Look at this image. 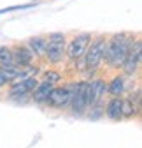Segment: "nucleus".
Listing matches in <instances>:
<instances>
[{
  "label": "nucleus",
  "mask_w": 142,
  "mask_h": 148,
  "mask_svg": "<svg viewBox=\"0 0 142 148\" xmlns=\"http://www.w3.org/2000/svg\"><path fill=\"white\" fill-rule=\"evenodd\" d=\"M65 53V37L63 34H51L46 44V55L51 62H60Z\"/></svg>",
  "instance_id": "3"
},
{
  "label": "nucleus",
  "mask_w": 142,
  "mask_h": 148,
  "mask_svg": "<svg viewBox=\"0 0 142 148\" xmlns=\"http://www.w3.org/2000/svg\"><path fill=\"white\" fill-rule=\"evenodd\" d=\"M28 44H30V48H32L33 53L42 55V53H46V44H47V41L44 39V37H33V39H30Z\"/></svg>",
  "instance_id": "14"
},
{
  "label": "nucleus",
  "mask_w": 142,
  "mask_h": 148,
  "mask_svg": "<svg viewBox=\"0 0 142 148\" xmlns=\"http://www.w3.org/2000/svg\"><path fill=\"white\" fill-rule=\"evenodd\" d=\"M107 116L112 118V120H119L121 118V99L114 97L109 104H107Z\"/></svg>",
  "instance_id": "12"
},
{
  "label": "nucleus",
  "mask_w": 142,
  "mask_h": 148,
  "mask_svg": "<svg viewBox=\"0 0 142 148\" xmlns=\"http://www.w3.org/2000/svg\"><path fill=\"white\" fill-rule=\"evenodd\" d=\"M53 90V86H51V83H47V81H44V83H41L37 88H35V94H33V99L37 101V102H42V101H46L47 99V95H49V92Z\"/></svg>",
  "instance_id": "13"
},
{
  "label": "nucleus",
  "mask_w": 142,
  "mask_h": 148,
  "mask_svg": "<svg viewBox=\"0 0 142 148\" xmlns=\"http://www.w3.org/2000/svg\"><path fill=\"white\" fill-rule=\"evenodd\" d=\"M20 76V71H18L16 67L14 69H0V86L2 85H5L9 79H14V78H18Z\"/></svg>",
  "instance_id": "16"
},
{
  "label": "nucleus",
  "mask_w": 142,
  "mask_h": 148,
  "mask_svg": "<svg viewBox=\"0 0 142 148\" xmlns=\"http://www.w3.org/2000/svg\"><path fill=\"white\" fill-rule=\"evenodd\" d=\"M0 65L4 69H14V58H12V51L5 46L0 48Z\"/></svg>",
  "instance_id": "11"
},
{
  "label": "nucleus",
  "mask_w": 142,
  "mask_h": 148,
  "mask_svg": "<svg viewBox=\"0 0 142 148\" xmlns=\"http://www.w3.org/2000/svg\"><path fill=\"white\" fill-rule=\"evenodd\" d=\"M46 101L53 108H65L70 102V90L68 88H53Z\"/></svg>",
  "instance_id": "7"
},
{
  "label": "nucleus",
  "mask_w": 142,
  "mask_h": 148,
  "mask_svg": "<svg viewBox=\"0 0 142 148\" xmlns=\"http://www.w3.org/2000/svg\"><path fill=\"white\" fill-rule=\"evenodd\" d=\"M140 49H142L140 41H135V44H132V48H130V51H128V55H126L125 62H123V69H125L126 74H135V71L139 69V65H140V57H142Z\"/></svg>",
  "instance_id": "5"
},
{
  "label": "nucleus",
  "mask_w": 142,
  "mask_h": 148,
  "mask_svg": "<svg viewBox=\"0 0 142 148\" xmlns=\"http://www.w3.org/2000/svg\"><path fill=\"white\" fill-rule=\"evenodd\" d=\"M35 85H37L35 78L26 76V78H23L21 81H18V83L11 88V94H12V95H23V94H28L30 90L35 88Z\"/></svg>",
  "instance_id": "9"
},
{
  "label": "nucleus",
  "mask_w": 142,
  "mask_h": 148,
  "mask_svg": "<svg viewBox=\"0 0 142 148\" xmlns=\"http://www.w3.org/2000/svg\"><path fill=\"white\" fill-rule=\"evenodd\" d=\"M58 79H60V74L58 72H46L44 74V81H47V83H55Z\"/></svg>",
  "instance_id": "18"
},
{
  "label": "nucleus",
  "mask_w": 142,
  "mask_h": 148,
  "mask_svg": "<svg viewBox=\"0 0 142 148\" xmlns=\"http://www.w3.org/2000/svg\"><path fill=\"white\" fill-rule=\"evenodd\" d=\"M70 101H72V109L76 115L84 113L88 106V83H79L74 90V94H70Z\"/></svg>",
  "instance_id": "4"
},
{
  "label": "nucleus",
  "mask_w": 142,
  "mask_h": 148,
  "mask_svg": "<svg viewBox=\"0 0 142 148\" xmlns=\"http://www.w3.org/2000/svg\"><path fill=\"white\" fill-rule=\"evenodd\" d=\"M132 44H133L132 37H128L126 34H116L109 42H105L103 58L111 64V67H119L125 62Z\"/></svg>",
  "instance_id": "1"
},
{
  "label": "nucleus",
  "mask_w": 142,
  "mask_h": 148,
  "mask_svg": "<svg viewBox=\"0 0 142 148\" xmlns=\"http://www.w3.org/2000/svg\"><path fill=\"white\" fill-rule=\"evenodd\" d=\"M123 90H125V79L123 78H114L112 79V83L109 85V92H111V95H114V97H118V95H121L123 94Z\"/></svg>",
  "instance_id": "15"
},
{
  "label": "nucleus",
  "mask_w": 142,
  "mask_h": 148,
  "mask_svg": "<svg viewBox=\"0 0 142 148\" xmlns=\"http://www.w3.org/2000/svg\"><path fill=\"white\" fill-rule=\"evenodd\" d=\"M12 58L20 65H28L33 58V51L28 49V48H16L14 53H12Z\"/></svg>",
  "instance_id": "10"
},
{
  "label": "nucleus",
  "mask_w": 142,
  "mask_h": 148,
  "mask_svg": "<svg viewBox=\"0 0 142 148\" xmlns=\"http://www.w3.org/2000/svg\"><path fill=\"white\" fill-rule=\"evenodd\" d=\"M90 34H81V35H77L76 39L70 42V46H68V57L72 58V60H77L79 57H82L84 55V51H86V48H88V44H90Z\"/></svg>",
  "instance_id": "6"
},
{
  "label": "nucleus",
  "mask_w": 142,
  "mask_h": 148,
  "mask_svg": "<svg viewBox=\"0 0 142 148\" xmlns=\"http://www.w3.org/2000/svg\"><path fill=\"white\" fill-rule=\"evenodd\" d=\"M103 51H105V39H102V37H98L97 41H93L90 48H86L84 64H86L88 71H95L100 65V62L103 60Z\"/></svg>",
  "instance_id": "2"
},
{
  "label": "nucleus",
  "mask_w": 142,
  "mask_h": 148,
  "mask_svg": "<svg viewBox=\"0 0 142 148\" xmlns=\"http://www.w3.org/2000/svg\"><path fill=\"white\" fill-rule=\"evenodd\" d=\"M135 113V106L130 99L121 101V116H132Z\"/></svg>",
  "instance_id": "17"
},
{
  "label": "nucleus",
  "mask_w": 142,
  "mask_h": 148,
  "mask_svg": "<svg viewBox=\"0 0 142 148\" xmlns=\"http://www.w3.org/2000/svg\"><path fill=\"white\" fill-rule=\"evenodd\" d=\"M105 92V83L102 79H95L91 83H88V104H95L102 94Z\"/></svg>",
  "instance_id": "8"
}]
</instances>
